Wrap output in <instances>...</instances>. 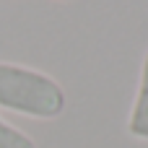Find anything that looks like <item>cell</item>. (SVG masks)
Segmentation results:
<instances>
[{"label": "cell", "mask_w": 148, "mask_h": 148, "mask_svg": "<svg viewBox=\"0 0 148 148\" xmlns=\"http://www.w3.org/2000/svg\"><path fill=\"white\" fill-rule=\"evenodd\" d=\"M0 148H36V143L0 117Z\"/></svg>", "instance_id": "obj_3"}, {"label": "cell", "mask_w": 148, "mask_h": 148, "mask_svg": "<svg viewBox=\"0 0 148 148\" xmlns=\"http://www.w3.org/2000/svg\"><path fill=\"white\" fill-rule=\"evenodd\" d=\"M127 133L138 140H148V49L143 55L140 65V81H138V94L127 117Z\"/></svg>", "instance_id": "obj_2"}, {"label": "cell", "mask_w": 148, "mask_h": 148, "mask_svg": "<svg viewBox=\"0 0 148 148\" xmlns=\"http://www.w3.org/2000/svg\"><path fill=\"white\" fill-rule=\"evenodd\" d=\"M65 88L47 73L18 62H0V107L34 120H57L65 112Z\"/></svg>", "instance_id": "obj_1"}, {"label": "cell", "mask_w": 148, "mask_h": 148, "mask_svg": "<svg viewBox=\"0 0 148 148\" xmlns=\"http://www.w3.org/2000/svg\"><path fill=\"white\" fill-rule=\"evenodd\" d=\"M62 3H68V0H62Z\"/></svg>", "instance_id": "obj_4"}]
</instances>
